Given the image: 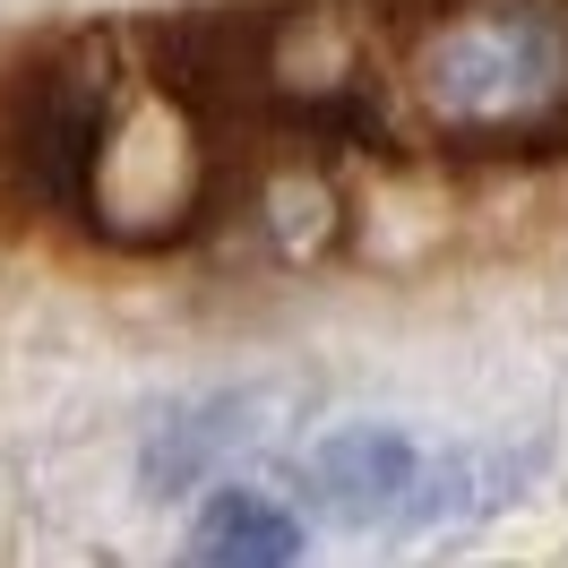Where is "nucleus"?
Masks as SVG:
<instances>
[{"instance_id":"nucleus-1","label":"nucleus","mask_w":568,"mask_h":568,"mask_svg":"<svg viewBox=\"0 0 568 568\" xmlns=\"http://www.w3.org/2000/svg\"><path fill=\"white\" fill-rule=\"evenodd\" d=\"M414 87L439 121H465V130L526 121L551 95H568V27L526 0H474L423 43Z\"/></svg>"},{"instance_id":"nucleus-2","label":"nucleus","mask_w":568,"mask_h":568,"mask_svg":"<svg viewBox=\"0 0 568 568\" xmlns=\"http://www.w3.org/2000/svg\"><path fill=\"white\" fill-rule=\"evenodd\" d=\"M104 87L70 61H52V70L18 95L9 112V155H18V181L36 190L43 207H70L87 215L95 199V173H104Z\"/></svg>"},{"instance_id":"nucleus-3","label":"nucleus","mask_w":568,"mask_h":568,"mask_svg":"<svg viewBox=\"0 0 568 568\" xmlns=\"http://www.w3.org/2000/svg\"><path fill=\"white\" fill-rule=\"evenodd\" d=\"M423 483V448L388 423H345L311 448V491L354 508V517H379V508H405V491Z\"/></svg>"},{"instance_id":"nucleus-4","label":"nucleus","mask_w":568,"mask_h":568,"mask_svg":"<svg viewBox=\"0 0 568 568\" xmlns=\"http://www.w3.org/2000/svg\"><path fill=\"white\" fill-rule=\"evenodd\" d=\"M293 551H302V526L267 491H215L190 526V560H215V568H267V560H293Z\"/></svg>"},{"instance_id":"nucleus-5","label":"nucleus","mask_w":568,"mask_h":568,"mask_svg":"<svg viewBox=\"0 0 568 568\" xmlns=\"http://www.w3.org/2000/svg\"><path fill=\"white\" fill-rule=\"evenodd\" d=\"M526 474H534L526 448H474V457L423 465V483H414L405 499H414V517H483V508H499Z\"/></svg>"},{"instance_id":"nucleus-6","label":"nucleus","mask_w":568,"mask_h":568,"mask_svg":"<svg viewBox=\"0 0 568 568\" xmlns=\"http://www.w3.org/2000/svg\"><path fill=\"white\" fill-rule=\"evenodd\" d=\"M224 448H242V405H199V414H181V423L146 448V483L181 491V483H199Z\"/></svg>"}]
</instances>
